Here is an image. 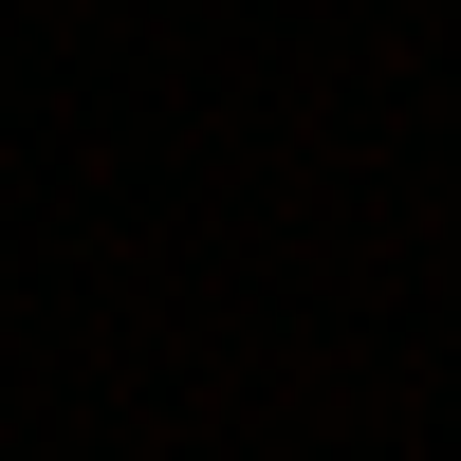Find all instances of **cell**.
<instances>
[]
</instances>
